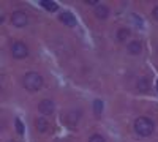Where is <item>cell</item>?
<instances>
[{"mask_svg":"<svg viewBox=\"0 0 158 142\" xmlns=\"http://www.w3.org/2000/svg\"><path fill=\"white\" fill-rule=\"evenodd\" d=\"M16 131H18L19 134H22V133H24V123H22L19 119H16Z\"/></svg>","mask_w":158,"mask_h":142,"instance_id":"cell-15","label":"cell"},{"mask_svg":"<svg viewBox=\"0 0 158 142\" xmlns=\"http://www.w3.org/2000/svg\"><path fill=\"white\" fill-rule=\"evenodd\" d=\"M11 54H13L15 59H24V57L29 55V47L25 46V43H22V41H16V43H13V46H11Z\"/></svg>","mask_w":158,"mask_h":142,"instance_id":"cell-3","label":"cell"},{"mask_svg":"<svg viewBox=\"0 0 158 142\" xmlns=\"http://www.w3.org/2000/svg\"><path fill=\"white\" fill-rule=\"evenodd\" d=\"M156 88H158V82H156Z\"/></svg>","mask_w":158,"mask_h":142,"instance_id":"cell-20","label":"cell"},{"mask_svg":"<svg viewBox=\"0 0 158 142\" xmlns=\"http://www.w3.org/2000/svg\"><path fill=\"white\" fill-rule=\"evenodd\" d=\"M87 5H97V0H85Z\"/></svg>","mask_w":158,"mask_h":142,"instance_id":"cell-17","label":"cell"},{"mask_svg":"<svg viewBox=\"0 0 158 142\" xmlns=\"http://www.w3.org/2000/svg\"><path fill=\"white\" fill-rule=\"evenodd\" d=\"M101 111H103V103L98 99V101L94 103V112H95V115H100Z\"/></svg>","mask_w":158,"mask_h":142,"instance_id":"cell-13","label":"cell"},{"mask_svg":"<svg viewBox=\"0 0 158 142\" xmlns=\"http://www.w3.org/2000/svg\"><path fill=\"white\" fill-rule=\"evenodd\" d=\"M142 51V44L139 43V41H136V40H133L130 44H128V52L130 54H135V55H138L139 52Z\"/></svg>","mask_w":158,"mask_h":142,"instance_id":"cell-9","label":"cell"},{"mask_svg":"<svg viewBox=\"0 0 158 142\" xmlns=\"http://www.w3.org/2000/svg\"><path fill=\"white\" fill-rule=\"evenodd\" d=\"M11 22H13L15 27H25L27 22H29V18L24 11H15L11 14Z\"/></svg>","mask_w":158,"mask_h":142,"instance_id":"cell-4","label":"cell"},{"mask_svg":"<svg viewBox=\"0 0 158 142\" xmlns=\"http://www.w3.org/2000/svg\"><path fill=\"white\" fill-rule=\"evenodd\" d=\"M89 142H104V137L101 134H94V136H90Z\"/></svg>","mask_w":158,"mask_h":142,"instance_id":"cell-14","label":"cell"},{"mask_svg":"<svg viewBox=\"0 0 158 142\" xmlns=\"http://www.w3.org/2000/svg\"><path fill=\"white\" fill-rule=\"evenodd\" d=\"M24 87L29 90V92H38L40 88L43 87V77L38 73H27L24 76Z\"/></svg>","mask_w":158,"mask_h":142,"instance_id":"cell-2","label":"cell"},{"mask_svg":"<svg viewBox=\"0 0 158 142\" xmlns=\"http://www.w3.org/2000/svg\"><path fill=\"white\" fill-rule=\"evenodd\" d=\"M138 88L141 90V92H147V88H149V79L147 77H139Z\"/></svg>","mask_w":158,"mask_h":142,"instance_id":"cell-11","label":"cell"},{"mask_svg":"<svg viewBox=\"0 0 158 142\" xmlns=\"http://www.w3.org/2000/svg\"><path fill=\"white\" fill-rule=\"evenodd\" d=\"M2 19H3V18H2V16H0V22H2Z\"/></svg>","mask_w":158,"mask_h":142,"instance_id":"cell-18","label":"cell"},{"mask_svg":"<svg viewBox=\"0 0 158 142\" xmlns=\"http://www.w3.org/2000/svg\"><path fill=\"white\" fill-rule=\"evenodd\" d=\"M95 16L98 19H106L109 16V8L104 5H97L95 6Z\"/></svg>","mask_w":158,"mask_h":142,"instance_id":"cell-7","label":"cell"},{"mask_svg":"<svg viewBox=\"0 0 158 142\" xmlns=\"http://www.w3.org/2000/svg\"><path fill=\"white\" fill-rule=\"evenodd\" d=\"M38 111L43 115H51L52 112H54V103H52L51 99H43L38 104Z\"/></svg>","mask_w":158,"mask_h":142,"instance_id":"cell-5","label":"cell"},{"mask_svg":"<svg viewBox=\"0 0 158 142\" xmlns=\"http://www.w3.org/2000/svg\"><path fill=\"white\" fill-rule=\"evenodd\" d=\"M155 130V125L153 122L149 119V117H139L136 122H135V131L139 134V136H150Z\"/></svg>","mask_w":158,"mask_h":142,"instance_id":"cell-1","label":"cell"},{"mask_svg":"<svg viewBox=\"0 0 158 142\" xmlns=\"http://www.w3.org/2000/svg\"><path fill=\"white\" fill-rule=\"evenodd\" d=\"M8 142H15V140H8Z\"/></svg>","mask_w":158,"mask_h":142,"instance_id":"cell-19","label":"cell"},{"mask_svg":"<svg viewBox=\"0 0 158 142\" xmlns=\"http://www.w3.org/2000/svg\"><path fill=\"white\" fill-rule=\"evenodd\" d=\"M36 130L40 131V133H46L48 130H49V123H48V120L44 119V117H40V119H36Z\"/></svg>","mask_w":158,"mask_h":142,"instance_id":"cell-8","label":"cell"},{"mask_svg":"<svg viewBox=\"0 0 158 142\" xmlns=\"http://www.w3.org/2000/svg\"><path fill=\"white\" fill-rule=\"evenodd\" d=\"M41 6L46 8L48 11H56V10H57V5H56L54 2H51V0H43V2H41Z\"/></svg>","mask_w":158,"mask_h":142,"instance_id":"cell-12","label":"cell"},{"mask_svg":"<svg viewBox=\"0 0 158 142\" xmlns=\"http://www.w3.org/2000/svg\"><path fill=\"white\" fill-rule=\"evenodd\" d=\"M60 21L63 24H67L68 27H74V25H76V18L71 14V13H67V11L60 14Z\"/></svg>","mask_w":158,"mask_h":142,"instance_id":"cell-6","label":"cell"},{"mask_svg":"<svg viewBox=\"0 0 158 142\" xmlns=\"http://www.w3.org/2000/svg\"><path fill=\"white\" fill-rule=\"evenodd\" d=\"M153 19H156V21H158V6H156V8H153Z\"/></svg>","mask_w":158,"mask_h":142,"instance_id":"cell-16","label":"cell"},{"mask_svg":"<svg viewBox=\"0 0 158 142\" xmlns=\"http://www.w3.org/2000/svg\"><path fill=\"white\" fill-rule=\"evenodd\" d=\"M130 38V30L128 29H120L117 32V40L118 41H125V40H128Z\"/></svg>","mask_w":158,"mask_h":142,"instance_id":"cell-10","label":"cell"}]
</instances>
